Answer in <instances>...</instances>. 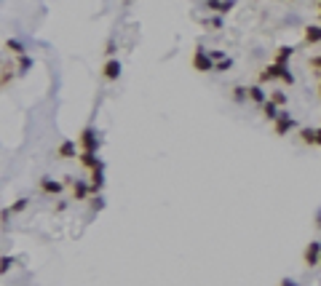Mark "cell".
<instances>
[{"instance_id":"1","label":"cell","mask_w":321,"mask_h":286,"mask_svg":"<svg viewBox=\"0 0 321 286\" xmlns=\"http://www.w3.org/2000/svg\"><path fill=\"white\" fill-rule=\"evenodd\" d=\"M78 147H81V152H96L99 150V139H96V131L91 129H83L81 137H78Z\"/></svg>"},{"instance_id":"2","label":"cell","mask_w":321,"mask_h":286,"mask_svg":"<svg viewBox=\"0 0 321 286\" xmlns=\"http://www.w3.org/2000/svg\"><path fill=\"white\" fill-rule=\"evenodd\" d=\"M286 72V64H268V67L260 70V75H257V83L263 86V83H271V81H281V75Z\"/></svg>"},{"instance_id":"3","label":"cell","mask_w":321,"mask_h":286,"mask_svg":"<svg viewBox=\"0 0 321 286\" xmlns=\"http://www.w3.org/2000/svg\"><path fill=\"white\" fill-rule=\"evenodd\" d=\"M303 262L308 265V268H316V265H321V241H311V243L305 246Z\"/></svg>"},{"instance_id":"4","label":"cell","mask_w":321,"mask_h":286,"mask_svg":"<svg viewBox=\"0 0 321 286\" xmlns=\"http://www.w3.org/2000/svg\"><path fill=\"white\" fill-rule=\"evenodd\" d=\"M193 67L198 70V72H209V70H214V59L209 56V51L195 48V54H193Z\"/></svg>"},{"instance_id":"5","label":"cell","mask_w":321,"mask_h":286,"mask_svg":"<svg viewBox=\"0 0 321 286\" xmlns=\"http://www.w3.org/2000/svg\"><path fill=\"white\" fill-rule=\"evenodd\" d=\"M303 43L305 46H319L321 43V27L319 24H308L303 30Z\"/></svg>"},{"instance_id":"6","label":"cell","mask_w":321,"mask_h":286,"mask_svg":"<svg viewBox=\"0 0 321 286\" xmlns=\"http://www.w3.org/2000/svg\"><path fill=\"white\" fill-rule=\"evenodd\" d=\"M78 161H81V166H86L89 171L94 169H104V163L96 158V152H78Z\"/></svg>"},{"instance_id":"7","label":"cell","mask_w":321,"mask_h":286,"mask_svg":"<svg viewBox=\"0 0 321 286\" xmlns=\"http://www.w3.org/2000/svg\"><path fill=\"white\" fill-rule=\"evenodd\" d=\"M292 126H294V118L289 115V112H281V115L276 118V126H273V129H276V134H278V137H284L286 131L292 129Z\"/></svg>"},{"instance_id":"8","label":"cell","mask_w":321,"mask_h":286,"mask_svg":"<svg viewBox=\"0 0 321 286\" xmlns=\"http://www.w3.org/2000/svg\"><path fill=\"white\" fill-rule=\"evenodd\" d=\"M102 75H104V81H118V78H121V62H118V59H110L102 67Z\"/></svg>"},{"instance_id":"9","label":"cell","mask_w":321,"mask_h":286,"mask_svg":"<svg viewBox=\"0 0 321 286\" xmlns=\"http://www.w3.org/2000/svg\"><path fill=\"white\" fill-rule=\"evenodd\" d=\"M235 5V0H206V8L217 11V14H228Z\"/></svg>"},{"instance_id":"10","label":"cell","mask_w":321,"mask_h":286,"mask_svg":"<svg viewBox=\"0 0 321 286\" xmlns=\"http://www.w3.org/2000/svg\"><path fill=\"white\" fill-rule=\"evenodd\" d=\"M75 139H64L62 144L56 147V158H75Z\"/></svg>"},{"instance_id":"11","label":"cell","mask_w":321,"mask_h":286,"mask_svg":"<svg viewBox=\"0 0 321 286\" xmlns=\"http://www.w3.org/2000/svg\"><path fill=\"white\" fill-rule=\"evenodd\" d=\"M89 192H91V185L81 182V179H75V185H73V201H83Z\"/></svg>"},{"instance_id":"12","label":"cell","mask_w":321,"mask_h":286,"mask_svg":"<svg viewBox=\"0 0 321 286\" xmlns=\"http://www.w3.org/2000/svg\"><path fill=\"white\" fill-rule=\"evenodd\" d=\"M62 188H64V182H54V179H48V177L41 179V190H43V192L56 195V192H62Z\"/></svg>"},{"instance_id":"13","label":"cell","mask_w":321,"mask_h":286,"mask_svg":"<svg viewBox=\"0 0 321 286\" xmlns=\"http://www.w3.org/2000/svg\"><path fill=\"white\" fill-rule=\"evenodd\" d=\"M292 54H294L292 46H281V48L276 51V59H273V62H276V64H286L292 59Z\"/></svg>"},{"instance_id":"14","label":"cell","mask_w":321,"mask_h":286,"mask_svg":"<svg viewBox=\"0 0 321 286\" xmlns=\"http://www.w3.org/2000/svg\"><path fill=\"white\" fill-rule=\"evenodd\" d=\"M249 99H252V102H257V104H265L268 102V96H265V91L260 89V83L257 86H249Z\"/></svg>"},{"instance_id":"15","label":"cell","mask_w":321,"mask_h":286,"mask_svg":"<svg viewBox=\"0 0 321 286\" xmlns=\"http://www.w3.org/2000/svg\"><path fill=\"white\" fill-rule=\"evenodd\" d=\"M104 169H94L91 171V192H99L102 185H104V177H102Z\"/></svg>"},{"instance_id":"16","label":"cell","mask_w":321,"mask_h":286,"mask_svg":"<svg viewBox=\"0 0 321 286\" xmlns=\"http://www.w3.org/2000/svg\"><path fill=\"white\" fill-rule=\"evenodd\" d=\"M263 115L268 118V121H276V118L281 115V112H278V104H273L271 99H268V102L263 104Z\"/></svg>"},{"instance_id":"17","label":"cell","mask_w":321,"mask_h":286,"mask_svg":"<svg viewBox=\"0 0 321 286\" xmlns=\"http://www.w3.org/2000/svg\"><path fill=\"white\" fill-rule=\"evenodd\" d=\"M300 139L305 144H316V129H300Z\"/></svg>"},{"instance_id":"18","label":"cell","mask_w":321,"mask_h":286,"mask_svg":"<svg viewBox=\"0 0 321 286\" xmlns=\"http://www.w3.org/2000/svg\"><path fill=\"white\" fill-rule=\"evenodd\" d=\"M5 51H11V54H19V56H24V46L19 43V41H5Z\"/></svg>"},{"instance_id":"19","label":"cell","mask_w":321,"mask_h":286,"mask_svg":"<svg viewBox=\"0 0 321 286\" xmlns=\"http://www.w3.org/2000/svg\"><path fill=\"white\" fill-rule=\"evenodd\" d=\"M271 102L278 104V107H284V104H286V94H284V91H276V94L271 96Z\"/></svg>"},{"instance_id":"20","label":"cell","mask_w":321,"mask_h":286,"mask_svg":"<svg viewBox=\"0 0 321 286\" xmlns=\"http://www.w3.org/2000/svg\"><path fill=\"white\" fill-rule=\"evenodd\" d=\"M230 67H233V59H222V62L214 64V70H217V72H225V70H230Z\"/></svg>"},{"instance_id":"21","label":"cell","mask_w":321,"mask_h":286,"mask_svg":"<svg viewBox=\"0 0 321 286\" xmlns=\"http://www.w3.org/2000/svg\"><path fill=\"white\" fill-rule=\"evenodd\" d=\"M24 209H27V198H19V201H16L14 206H11L8 211H24Z\"/></svg>"},{"instance_id":"22","label":"cell","mask_w":321,"mask_h":286,"mask_svg":"<svg viewBox=\"0 0 321 286\" xmlns=\"http://www.w3.org/2000/svg\"><path fill=\"white\" fill-rule=\"evenodd\" d=\"M30 67H32V59H30L27 54H24L22 59H19V70H22V72H24V70H30Z\"/></svg>"},{"instance_id":"23","label":"cell","mask_w":321,"mask_h":286,"mask_svg":"<svg viewBox=\"0 0 321 286\" xmlns=\"http://www.w3.org/2000/svg\"><path fill=\"white\" fill-rule=\"evenodd\" d=\"M233 94H235V99L241 102L244 96H249V89H244V86H235V89H233Z\"/></svg>"},{"instance_id":"24","label":"cell","mask_w":321,"mask_h":286,"mask_svg":"<svg viewBox=\"0 0 321 286\" xmlns=\"http://www.w3.org/2000/svg\"><path fill=\"white\" fill-rule=\"evenodd\" d=\"M281 83H294V75H292V72H289V67H286V72H284V75H281Z\"/></svg>"},{"instance_id":"25","label":"cell","mask_w":321,"mask_h":286,"mask_svg":"<svg viewBox=\"0 0 321 286\" xmlns=\"http://www.w3.org/2000/svg\"><path fill=\"white\" fill-rule=\"evenodd\" d=\"M308 64H311V70H321V56H313V59H308Z\"/></svg>"},{"instance_id":"26","label":"cell","mask_w":321,"mask_h":286,"mask_svg":"<svg viewBox=\"0 0 321 286\" xmlns=\"http://www.w3.org/2000/svg\"><path fill=\"white\" fill-rule=\"evenodd\" d=\"M104 54H107V56L115 54V41H107V46H104Z\"/></svg>"},{"instance_id":"27","label":"cell","mask_w":321,"mask_h":286,"mask_svg":"<svg viewBox=\"0 0 321 286\" xmlns=\"http://www.w3.org/2000/svg\"><path fill=\"white\" fill-rule=\"evenodd\" d=\"M102 206H104V203H102V198H99V195H96V198H94V201H91V209H94V211H99V209H102Z\"/></svg>"},{"instance_id":"28","label":"cell","mask_w":321,"mask_h":286,"mask_svg":"<svg viewBox=\"0 0 321 286\" xmlns=\"http://www.w3.org/2000/svg\"><path fill=\"white\" fill-rule=\"evenodd\" d=\"M11 265H14V259H11V257H3V273H8Z\"/></svg>"},{"instance_id":"29","label":"cell","mask_w":321,"mask_h":286,"mask_svg":"<svg viewBox=\"0 0 321 286\" xmlns=\"http://www.w3.org/2000/svg\"><path fill=\"white\" fill-rule=\"evenodd\" d=\"M278 286H297V284H294V281H292V278H284V281H281Z\"/></svg>"},{"instance_id":"30","label":"cell","mask_w":321,"mask_h":286,"mask_svg":"<svg viewBox=\"0 0 321 286\" xmlns=\"http://www.w3.org/2000/svg\"><path fill=\"white\" fill-rule=\"evenodd\" d=\"M316 225H319V230H321V211L316 214Z\"/></svg>"},{"instance_id":"31","label":"cell","mask_w":321,"mask_h":286,"mask_svg":"<svg viewBox=\"0 0 321 286\" xmlns=\"http://www.w3.org/2000/svg\"><path fill=\"white\" fill-rule=\"evenodd\" d=\"M319 96H321V81H319Z\"/></svg>"},{"instance_id":"32","label":"cell","mask_w":321,"mask_h":286,"mask_svg":"<svg viewBox=\"0 0 321 286\" xmlns=\"http://www.w3.org/2000/svg\"><path fill=\"white\" fill-rule=\"evenodd\" d=\"M319 11H321V3H319Z\"/></svg>"}]
</instances>
